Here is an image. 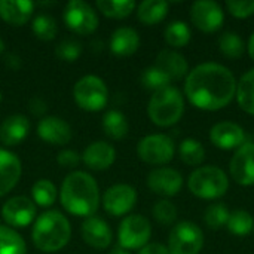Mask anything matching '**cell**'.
<instances>
[{
  "instance_id": "obj_1",
  "label": "cell",
  "mask_w": 254,
  "mask_h": 254,
  "mask_svg": "<svg viewBox=\"0 0 254 254\" xmlns=\"http://www.w3.org/2000/svg\"><path fill=\"white\" fill-rule=\"evenodd\" d=\"M185 94L196 109L216 112L232 103L237 94V80L228 67L217 63H202L188 73Z\"/></svg>"
},
{
  "instance_id": "obj_2",
  "label": "cell",
  "mask_w": 254,
  "mask_h": 254,
  "mask_svg": "<svg viewBox=\"0 0 254 254\" xmlns=\"http://www.w3.org/2000/svg\"><path fill=\"white\" fill-rule=\"evenodd\" d=\"M60 199L67 213L76 217H92L100 205L98 185L88 173L73 171L63 182Z\"/></svg>"
},
{
  "instance_id": "obj_3",
  "label": "cell",
  "mask_w": 254,
  "mask_h": 254,
  "mask_svg": "<svg viewBox=\"0 0 254 254\" xmlns=\"http://www.w3.org/2000/svg\"><path fill=\"white\" fill-rule=\"evenodd\" d=\"M71 237V228L64 214L51 210L40 214L31 231L33 244L43 253H55L64 249Z\"/></svg>"
},
{
  "instance_id": "obj_4",
  "label": "cell",
  "mask_w": 254,
  "mask_h": 254,
  "mask_svg": "<svg viewBox=\"0 0 254 254\" xmlns=\"http://www.w3.org/2000/svg\"><path fill=\"white\" fill-rule=\"evenodd\" d=\"M185 113V98L174 86L156 91L147 104V115L158 127L176 125Z\"/></svg>"
},
{
  "instance_id": "obj_5",
  "label": "cell",
  "mask_w": 254,
  "mask_h": 254,
  "mask_svg": "<svg viewBox=\"0 0 254 254\" xmlns=\"http://www.w3.org/2000/svg\"><path fill=\"white\" fill-rule=\"evenodd\" d=\"M188 188L192 195L201 199H219L228 192L229 179L226 173L216 165L199 167L190 173Z\"/></svg>"
},
{
  "instance_id": "obj_6",
  "label": "cell",
  "mask_w": 254,
  "mask_h": 254,
  "mask_svg": "<svg viewBox=\"0 0 254 254\" xmlns=\"http://www.w3.org/2000/svg\"><path fill=\"white\" fill-rule=\"evenodd\" d=\"M77 106L86 112H98L107 104L109 91L103 79L94 74L80 77L73 88Z\"/></svg>"
},
{
  "instance_id": "obj_7",
  "label": "cell",
  "mask_w": 254,
  "mask_h": 254,
  "mask_svg": "<svg viewBox=\"0 0 254 254\" xmlns=\"http://www.w3.org/2000/svg\"><path fill=\"white\" fill-rule=\"evenodd\" d=\"M204 247V232L193 222L177 223L168 235L171 254H199Z\"/></svg>"
},
{
  "instance_id": "obj_8",
  "label": "cell",
  "mask_w": 254,
  "mask_h": 254,
  "mask_svg": "<svg viewBox=\"0 0 254 254\" xmlns=\"http://www.w3.org/2000/svg\"><path fill=\"white\" fill-rule=\"evenodd\" d=\"M176 146L171 137L165 134H150L143 137L137 146L138 158L150 165H164L173 161Z\"/></svg>"
},
{
  "instance_id": "obj_9",
  "label": "cell",
  "mask_w": 254,
  "mask_h": 254,
  "mask_svg": "<svg viewBox=\"0 0 254 254\" xmlns=\"http://www.w3.org/2000/svg\"><path fill=\"white\" fill-rule=\"evenodd\" d=\"M152 235V226L150 222L140 214H131L127 216L118 231V240L119 247L125 250H141L144 246H147Z\"/></svg>"
},
{
  "instance_id": "obj_10",
  "label": "cell",
  "mask_w": 254,
  "mask_h": 254,
  "mask_svg": "<svg viewBox=\"0 0 254 254\" xmlns=\"http://www.w3.org/2000/svg\"><path fill=\"white\" fill-rule=\"evenodd\" d=\"M64 22L73 33L88 36L97 30L98 16L86 1L70 0L64 7Z\"/></svg>"
},
{
  "instance_id": "obj_11",
  "label": "cell",
  "mask_w": 254,
  "mask_h": 254,
  "mask_svg": "<svg viewBox=\"0 0 254 254\" xmlns=\"http://www.w3.org/2000/svg\"><path fill=\"white\" fill-rule=\"evenodd\" d=\"M190 19L202 33H216L223 25L225 12L214 0H196L190 6Z\"/></svg>"
},
{
  "instance_id": "obj_12",
  "label": "cell",
  "mask_w": 254,
  "mask_h": 254,
  "mask_svg": "<svg viewBox=\"0 0 254 254\" xmlns=\"http://www.w3.org/2000/svg\"><path fill=\"white\" fill-rule=\"evenodd\" d=\"M101 202L109 214L119 217L134 208L137 202V192L129 185H113L104 192Z\"/></svg>"
},
{
  "instance_id": "obj_13",
  "label": "cell",
  "mask_w": 254,
  "mask_h": 254,
  "mask_svg": "<svg viewBox=\"0 0 254 254\" xmlns=\"http://www.w3.org/2000/svg\"><path fill=\"white\" fill-rule=\"evenodd\" d=\"M229 173L235 183L241 186L254 185V143H244L237 149L229 162Z\"/></svg>"
},
{
  "instance_id": "obj_14",
  "label": "cell",
  "mask_w": 254,
  "mask_h": 254,
  "mask_svg": "<svg viewBox=\"0 0 254 254\" xmlns=\"http://www.w3.org/2000/svg\"><path fill=\"white\" fill-rule=\"evenodd\" d=\"M4 222L12 228H25L36 217V205L27 196H13L1 208Z\"/></svg>"
},
{
  "instance_id": "obj_15",
  "label": "cell",
  "mask_w": 254,
  "mask_h": 254,
  "mask_svg": "<svg viewBox=\"0 0 254 254\" xmlns=\"http://www.w3.org/2000/svg\"><path fill=\"white\" fill-rule=\"evenodd\" d=\"M149 189L161 196H174L183 188V176L174 168H155L147 176Z\"/></svg>"
},
{
  "instance_id": "obj_16",
  "label": "cell",
  "mask_w": 254,
  "mask_h": 254,
  "mask_svg": "<svg viewBox=\"0 0 254 254\" xmlns=\"http://www.w3.org/2000/svg\"><path fill=\"white\" fill-rule=\"evenodd\" d=\"M244 140H246L244 128L235 122H229V121L217 122L210 129V141L213 143V146L222 150L238 149L244 144Z\"/></svg>"
},
{
  "instance_id": "obj_17",
  "label": "cell",
  "mask_w": 254,
  "mask_h": 254,
  "mask_svg": "<svg viewBox=\"0 0 254 254\" xmlns=\"http://www.w3.org/2000/svg\"><path fill=\"white\" fill-rule=\"evenodd\" d=\"M37 134L43 141L55 146L67 144L71 140L70 125L64 119L57 116H45L43 119H40L37 125Z\"/></svg>"
},
{
  "instance_id": "obj_18",
  "label": "cell",
  "mask_w": 254,
  "mask_h": 254,
  "mask_svg": "<svg viewBox=\"0 0 254 254\" xmlns=\"http://www.w3.org/2000/svg\"><path fill=\"white\" fill-rule=\"evenodd\" d=\"M80 234L83 241L97 250H104L112 243V229L100 217H88L80 228Z\"/></svg>"
},
{
  "instance_id": "obj_19",
  "label": "cell",
  "mask_w": 254,
  "mask_h": 254,
  "mask_svg": "<svg viewBox=\"0 0 254 254\" xmlns=\"http://www.w3.org/2000/svg\"><path fill=\"white\" fill-rule=\"evenodd\" d=\"M22 173L21 161L9 150L0 149V196L9 193L19 182Z\"/></svg>"
},
{
  "instance_id": "obj_20",
  "label": "cell",
  "mask_w": 254,
  "mask_h": 254,
  "mask_svg": "<svg viewBox=\"0 0 254 254\" xmlns=\"http://www.w3.org/2000/svg\"><path fill=\"white\" fill-rule=\"evenodd\" d=\"M82 159L88 168L95 171H103L112 167V164L115 162L116 150L107 141H94L85 149Z\"/></svg>"
},
{
  "instance_id": "obj_21",
  "label": "cell",
  "mask_w": 254,
  "mask_h": 254,
  "mask_svg": "<svg viewBox=\"0 0 254 254\" xmlns=\"http://www.w3.org/2000/svg\"><path fill=\"white\" fill-rule=\"evenodd\" d=\"M155 65L161 68L171 80H180L188 76L189 73V64L186 58L173 51V49H164L156 55Z\"/></svg>"
},
{
  "instance_id": "obj_22",
  "label": "cell",
  "mask_w": 254,
  "mask_h": 254,
  "mask_svg": "<svg viewBox=\"0 0 254 254\" xmlns=\"http://www.w3.org/2000/svg\"><path fill=\"white\" fill-rule=\"evenodd\" d=\"M30 132V121L24 115L7 116L0 125V140L6 146H16Z\"/></svg>"
},
{
  "instance_id": "obj_23",
  "label": "cell",
  "mask_w": 254,
  "mask_h": 254,
  "mask_svg": "<svg viewBox=\"0 0 254 254\" xmlns=\"http://www.w3.org/2000/svg\"><path fill=\"white\" fill-rule=\"evenodd\" d=\"M34 3L28 0H0V18L10 25H24L33 13Z\"/></svg>"
},
{
  "instance_id": "obj_24",
  "label": "cell",
  "mask_w": 254,
  "mask_h": 254,
  "mask_svg": "<svg viewBox=\"0 0 254 254\" xmlns=\"http://www.w3.org/2000/svg\"><path fill=\"white\" fill-rule=\"evenodd\" d=\"M140 46V36L131 27H119L110 37V51L118 57L132 55Z\"/></svg>"
},
{
  "instance_id": "obj_25",
  "label": "cell",
  "mask_w": 254,
  "mask_h": 254,
  "mask_svg": "<svg viewBox=\"0 0 254 254\" xmlns=\"http://www.w3.org/2000/svg\"><path fill=\"white\" fill-rule=\"evenodd\" d=\"M168 13V3L165 0H144L137 7L138 19L146 25L161 22Z\"/></svg>"
},
{
  "instance_id": "obj_26",
  "label": "cell",
  "mask_w": 254,
  "mask_h": 254,
  "mask_svg": "<svg viewBox=\"0 0 254 254\" xmlns=\"http://www.w3.org/2000/svg\"><path fill=\"white\" fill-rule=\"evenodd\" d=\"M237 101L238 106L249 115L254 116V68L249 70L237 82Z\"/></svg>"
},
{
  "instance_id": "obj_27",
  "label": "cell",
  "mask_w": 254,
  "mask_h": 254,
  "mask_svg": "<svg viewBox=\"0 0 254 254\" xmlns=\"http://www.w3.org/2000/svg\"><path fill=\"white\" fill-rule=\"evenodd\" d=\"M129 125L125 115L119 110H109L103 118V131L113 140H121L128 134Z\"/></svg>"
},
{
  "instance_id": "obj_28",
  "label": "cell",
  "mask_w": 254,
  "mask_h": 254,
  "mask_svg": "<svg viewBox=\"0 0 254 254\" xmlns=\"http://www.w3.org/2000/svg\"><path fill=\"white\" fill-rule=\"evenodd\" d=\"M179 155H180V159L186 165H189V167H198L205 159V149H204V146L201 144L199 140L185 138L180 143Z\"/></svg>"
},
{
  "instance_id": "obj_29",
  "label": "cell",
  "mask_w": 254,
  "mask_h": 254,
  "mask_svg": "<svg viewBox=\"0 0 254 254\" xmlns=\"http://www.w3.org/2000/svg\"><path fill=\"white\" fill-rule=\"evenodd\" d=\"M226 228L237 237H246L254 229L253 216L247 210H235L229 214Z\"/></svg>"
},
{
  "instance_id": "obj_30",
  "label": "cell",
  "mask_w": 254,
  "mask_h": 254,
  "mask_svg": "<svg viewBox=\"0 0 254 254\" xmlns=\"http://www.w3.org/2000/svg\"><path fill=\"white\" fill-rule=\"evenodd\" d=\"M25 241L12 228L0 226V254H25Z\"/></svg>"
},
{
  "instance_id": "obj_31",
  "label": "cell",
  "mask_w": 254,
  "mask_h": 254,
  "mask_svg": "<svg viewBox=\"0 0 254 254\" xmlns=\"http://www.w3.org/2000/svg\"><path fill=\"white\" fill-rule=\"evenodd\" d=\"M219 49L225 57L231 60H238L244 55L246 45L238 33L226 31L219 37Z\"/></svg>"
},
{
  "instance_id": "obj_32",
  "label": "cell",
  "mask_w": 254,
  "mask_h": 254,
  "mask_svg": "<svg viewBox=\"0 0 254 254\" xmlns=\"http://www.w3.org/2000/svg\"><path fill=\"white\" fill-rule=\"evenodd\" d=\"M190 28L185 21H173L164 31L165 42L173 48H183L190 42Z\"/></svg>"
},
{
  "instance_id": "obj_33",
  "label": "cell",
  "mask_w": 254,
  "mask_h": 254,
  "mask_svg": "<svg viewBox=\"0 0 254 254\" xmlns=\"http://www.w3.org/2000/svg\"><path fill=\"white\" fill-rule=\"evenodd\" d=\"M31 195H33V201L40 205V207H51L58 196L57 188L55 185L48 180V179H40L37 180L33 188H31Z\"/></svg>"
},
{
  "instance_id": "obj_34",
  "label": "cell",
  "mask_w": 254,
  "mask_h": 254,
  "mask_svg": "<svg viewBox=\"0 0 254 254\" xmlns=\"http://www.w3.org/2000/svg\"><path fill=\"white\" fill-rule=\"evenodd\" d=\"M97 7L106 16L110 18H127L135 9V3L132 0H98Z\"/></svg>"
},
{
  "instance_id": "obj_35",
  "label": "cell",
  "mask_w": 254,
  "mask_h": 254,
  "mask_svg": "<svg viewBox=\"0 0 254 254\" xmlns=\"http://www.w3.org/2000/svg\"><path fill=\"white\" fill-rule=\"evenodd\" d=\"M31 30H33V33L36 34L37 39H40V40H52L57 36L58 25H57V21L51 15L40 13L33 19Z\"/></svg>"
},
{
  "instance_id": "obj_36",
  "label": "cell",
  "mask_w": 254,
  "mask_h": 254,
  "mask_svg": "<svg viewBox=\"0 0 254 254\" xmlns=\"http://www.w3.org/2000/svg\"><path fill=\"white\" fill-rule=\"evenodd\" d=\"M229 214H231V211L228 210V207L225 204L216 202V204H211L205 210V213H204V222H205V225L210 229L217 231V229L226 226L228 219H229Z\"/></svg>"
},
{
  "instance_id": "obj_37",
  "label": "cell",
  "mask_w": 254,
  "mask_h": 254,
  "mask_svg": "<svg viewBox=\"0 0 254 254\" xmlns=\"http://www.w3.org/2000/svg\"><path fill=\"white\" fill-rule=\"evenodd\" d=\"M170 82L171 79L161 70L158 68L156 65H152V67H147L143 74H141V83L144 88L147 89H152V91H159V89H164L167 86H170Z\"/></svg>"
},
{
  "instance_id": "obj_38",
  "label": "cell",
  "mask_w": 254,
  "mask_h": 254,
  "mask_svg": "<svg viewBox=\"0 0 254 254\" xmlns=\"http://www.w3.org/2000/svg\"><path fill=\"white\" fill-rule=\"evenodd\" d=\"M152 214L158 223L168 226V225L174 223L177 219V207L173 202H170L168 199H161L153 205Z\"/></svg>"
},
{
  "instance_id": "obj_39",
  "label": "cell",
  "mask_w": 254,
  "mask_h": 254,
  "mask_svg": "<svg viewBox=\"0 0 254 254\" xmlns=\"http://www.w3.org/2000/svg\"><path fill=\"white\" fill-rule=\"evenodd\" d=\"M80 54H82V45L77 40H73V39L63 40L55 48V55L60 60L67 61V63L76 61L80 57Z\"/></svg>"
},
{
  "instance_id": "obj_40",
  "label": "cell",
  "mask_w": 254,
  "mask_h": 254,
  "mask_svg": "<svg viewBox=\"0 0 254 254\" xmlns=\"http://www.w3.org/2000/svg\"><path fill=\"white\" fill-rule=\"evenodd\" d=\"M226 7L232 16L240 19L254 15V0H228Z\"/></svg>"
},
{
  "instance_id": "obj_41",
  "label": "cell",
  "mask_w": 254,
  "mask_h": 254,
  "mask_svg": "<svg viewBox=\"0 0 254 254\" xmlns=\"http://www.w3.org/2000/svg\"><path fill=\"white\" fill-rule=\"evenodd\" d=\"M57 162L64 168H74L80 162V155L76 150H61L57 156Z\"/></svg>"
},
{
  "instance_id": "obj_42",
  "label": "cell",
  "mask_w": 254,
  "mask_h": 254,
  "mask_svg": "<svg viewBox=\"0 0 254 254\" xmlns=\"http://www.w3.org/2000/svg\"><path fill=\"white\" fill-rule=\"evenodd\" d=\"M138 254H171L170 253V250L165 247V246H162V244H158V243H153V244H147V246H144Z\"/></svg>"
},
{
  "instance_id": "obj_43",
  "label": "cell",
  "mask_w": 254,
  "mask_h": 254,
  "mask_svg": "<svg viewBox=\"0 0 254 254\" xmlns=\"http://www.w3.org/2000/svg\"><path fill=\"white\" fill-rule=\"evenodd\" d=\"M28 107H30L31 113H33V115H37V116H40V115H43V113L46 112V103H45L42 98H39V97L31 98Z\"/></svg>"
},
{
  "instance_id": "obj_44",
  "label": "cell",
  "mask_w": 254,
  "mask_h": 254,
  "mask_svg": "<svg viewBox=\"0 0 254 254\" xmlns=\"http://www.w3.org/2000/svg\"><path fill=\"white\" fill-rule=\"evenodd\" d=\"M4 63H6V65H7L9 68H12V70H18V68L21 67V60H19V57L15 55V54H7V55L4 57Z\"/></svg>"
},
{
  "instance_id": "obj_45",
  "label": "cell",
  "mask_w": 254,
  "mask_h": 254,
  "mask_svg": "<svg viewBox=\"0 0 254 254\" xmlns=\"http://www.w3.org/2000/svg\"><path fill=\"white\" fill-rule=\"evenodd\" d=\"M247 51H249V55L250 58L254 61V31L252 33L250 39H249V43H247Z\"/></svg>"
},
{
  "instance_id": "obj_46",
  "label": "cell",
  "mask_w": 254,
  "mask_h": 254,
  "mask_svg": "<svg viewBox=\"0 0 254 254\" xmlns=\"http://www.w3.org/2000/svg\"><path fill=\"white\" fill-rule=\"evenodd\" d=\"M109 254H131V253H129V252H127L125 249H122V247H119V246H118V247H115V249H113V250H112Z\"/></svg>"
},
{
  "instance_id": "obj_47",
  "label": "cell",
  "mask_w": 254,
  "mask_h": 254,
  "mask_svg": "<svg viewBox=\"0 0 254 254\" xmlns=\"http://www.w3.org/2000/svg\"><path fill=\"white\" fill-rule=\"evenodd\" d=\"M3 49H4V42H3V40L0 39V54L3 52Z\"/></svg>"
},
{
  "instance_id": "obj_48",
  "label": "cell",
  "mask_w": 254,
  "mask_h": 254,
  "mask_svg": "<svg viewBox=\"0 0 254 254\" xmlns=\"http://www.w3.org/2000/svg\"><path fill=\"white\" fill-rule=\"evenodd\" d=\"M0 103H1V92H0Z\"/></svg>"
},
{
  "instance_id": "obj_49",
  "label": "cell",
  "mask_w": 254,
  "mask_h": 254,
  "mask_svg": "<svg viewBox=\"0 0 254 254\" xmlns=\"http://www.w3.org/2000/svg\"><path fill=\"white\" fill-rule=\"evenodd\" d=\"M253 232H254V229H253Z\"/></svg>"
}]
</instances>
